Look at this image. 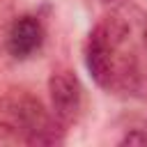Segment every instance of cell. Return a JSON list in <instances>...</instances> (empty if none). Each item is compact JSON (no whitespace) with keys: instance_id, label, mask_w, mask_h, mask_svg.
Listing matches in <instances>:
<instances>
[{"instance_id":"3","label":"cell","mask_w":147,"mask_h":147,"mask_svg":"<svg viewBox=\"0 0 147 147\" xmlns=\"http://www.w3.org/2000/svg\"><path fill=\"white\" fill-rule=\"evenodd\" d=\"M48 94H51V113L64 124H74L83 108V87L78 76L71 69H57L48 78Z\"/></svg>"},{"instance_id":"2","label":"cell","mask_w":147,"mask_h":147,"mask_svg":"<svg viewBox=\"0 0 147 147\" xmlns=\"http://www.w3.org/2000/svg\"><path fill=\"white\" fill-rule=\"evenodd\" d=\"M0 140L57 145L64 140V124L28 90H11L0 99Z\"/></svg>"},{"instance_id":"1","label":"cell","mask_w":147,"mask_h":147,"mask_svg":"<svg viewBox=\"0 0 147 147\" xmlns=\"http://www.w3.org/2000/svg\"><path fill=\"white\" fill-rule=\"evenodd\" d=\"M147 44V21L138 9H110L87 34L85 67L94 83L108 92L138 94L147 90V71L138 51Z\"/></svg>"},{"instance_id":"6","label":"cell","mask_w":147,"mask_h":147,"mask_svg":"<svg viewBox=\"0 0 147 147\" xmlns=\"http://www.w3.org/2000/svg\"><path fill=\"white\" fill-rule=\"evenodd\" d=\"M142 131H145V133H147V124H145V129H142Z\"/></svg>"},{"instance_id":"5","label":"cell","mask_w":147,"mask_h":147,"mask_svg":"<svg viewBox=\"0 0 147 147\" xmlns=\"http://www.w3.org/2000/svg\"><path fill=\"white\" fill-rule=\"evenodd\" d=\"M131 0H101V5L106 9H119V7H126Z\"/></svg>"},{"instance_id":"4","label":"cell","mask_w":147,"mask_h":147,"mask_svg":"<svg viewBox=\"0 0 147 147\" xmlns=\"http://www.w3.org/2000/svg\"><path fill=\"white\" fill-rule=\"evenodd\" d=\"M46 39V30L39 16L34 14H23L11 21L7 30V51L16 60H28L32 57Z\"/></svg>"}]
</instances>
